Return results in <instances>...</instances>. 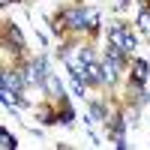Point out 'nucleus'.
<instances>
[{"instance_id": "nucleus-3", "label": "nucleus", "mask_w": 150, "mask_h": 150, "mask_svg": "<svg viewBox=\"0 0 150 150\" xmlns=\"http://www.w3.org/2000/svg\"><path fill=\"white\" fill-rule=\"evenodd\" d=\"M0 99H3L6 105H18V96L12 93V87H3V90H0Z\"/></svg>"}, {"instance_id": "nucleus-1", "label": "nucleus", "mask_w": 150, "mask_h": 150, "mask_svg": "<svg viewBox=\"0 0 150 150\" xmlns=\"http://www.w3.org/2000/svg\"><path fill=\"white\" fill-rule=\"evenodd\" d=\"M108 42L114 45V48H120V51H132V48H135V39L123 27H111L108 30Z\"/></svg>"}, {"instance_id": "nucleus-4", "label": "nucleus", "mask_w": 150, "mask_h": 150, "mask_svg": "<svg viewBox=\"0 0 150 150\" xmlns=\"http://www.w3.org/2000/svg\"><path fill=\"white\" fill-rule=\"evenodd\" d=\"M0 147H3V150H12V147H15V138H12V135L3 129V132H0Z\"/></svg>"}, {"instance_id": "nucleus-5", "label": "nucleus", "mask_w": 150, "mask_h": 150, "mask_svg": "<svg viewBox=\"0 0 150 150\" xmlns=\"http://www.w3.org/2000/svg\"><path fill=\"white\" fill-rule=\"evenodd\" d=\"M138 24H141V30H144V33L150 36V12H147V9H144L141 15H138Z\"/></svg>"}, {"instance_id": "nucleus-6", "label": "nucleus", "mask_w": 150, "mask_h": 150, "mask_svg": "<svg viewBox=\"0 0 150 150\" xmlns=\"http://www.w3.org/2000/svg\"><path fill=\"white\" fill-rule=\"evenodd\" d=\"M9 36H12V42H15V45H24V36H21L18 27H9Z\"/></svg>"}, {"instance_id": "nucleus-7", "label": "nucleus", "mask_w": 150, "mask_h": 150, "mask_svg": "<svg viewBox=\"0 0 150 150\" xmlns=\"http://www.w3.org/2000/svg\"><path fill=\"white\" fill-rule=\"evenodd\" d=\"M0 3H9V0H0Z\"/></svg>"}, {"instance_id": "nucleus-2", "label": "nucleus", "mask_w": 150, "mask_h": 150, "mask_svg": "<svg viewBox=\"0 0 150 150\" xmlns=\"http://www.w3.org/2000/svg\"><path fill=\"white\" fill-rule=\"evenodd\" d=\"M147 75H150V66L144 63V60H135V69H132V78L138 81V84H144V81H147Z\"/></svg>"}]
</instances>
